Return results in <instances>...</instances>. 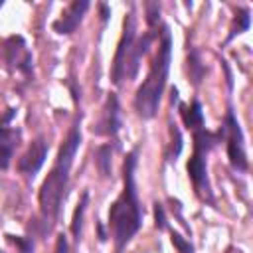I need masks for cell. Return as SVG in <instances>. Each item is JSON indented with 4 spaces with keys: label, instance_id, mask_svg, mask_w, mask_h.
I'll return each mask as SVG.
<instances>
[{
    "label": "cell",
    "instance_id": "obj_1",
    "mask_svg": "<svg viewBox=\"0 0 253 253\" xmlns=\"http://www.w3.org/2000/svg\"><path fill=\"white\" fill-rule=\"evenodd\" d=\"M134 166H136V150L128 152L125 158V166H123L125 188L109 210V225L113 231L117 253L125 249V245L132 239V235L140 229L142 223V210L134 186Z\"/></svg>",
    "mask_w": 253,
    "mask_h": 253
},
{
    "label": "cell",
    "instance_id": "obj_2",
    "mask_svg": "<svg viewBox=\"0 0 253 253\" xmlns=\"http://www.w3.org/2000/svg\"><path fill=\"white\" fill-rule=\"evenodd\" d=\"M170 59H172V36H170L168 26H164L162 38L158 43V51L152 59L150 71L134 95V109L142 119H152L158 113L160 97H162V91H164L166 79H168Z\"/></svg>",
    "mask_w": 253,
    "mask_h": 253
},
{
    "label": "cell",
    "instance_id": "obj_3",
    "mask_svg": "<svg viewBox=\"0 0 253 253\" xmlns=\"http://www.w3.org/2000/svg\"><path fill=\"white\" fill-rule=\"evenodd\" d=\"M69 170H71V164L55 160L51 172L42 182L38 200H40V211L45 219H55L59 213L61 202L65 198L67 182H69Z\"/></svg>",
    "mask_w": 253,
    "mask_h": 253
},
{
    "label": "cell",
    "instance_id": "obj_4",
    "mask_svg": "<svg viewBox=\"0 0 253 253\" xmlns=\"http://www.w3.org/2000/svg\"><path fill=\"white\" fill-rule=\"evenodd\" d=\"M225 132H227L229 162L235 170L245 172L247 170V156H245V146H243V132H241L239 123H237V119L233 117L231 111H227V117H225Z\"/></svg>",
    "mask_w": 253,
    "mask_h": 253
},
{
    "label": "cell",
    "instance_id": "obj_5",
    "mask_svg": "<svg viewBox=\"0 0 253 253\" xmlns=\"http://www.w3.org/2000/svg\"><path fill=\"white\" fill-rule=\"evenodd\" d=\"M134 36H136V26H134V14L130 12L125 20V32H123V38L119 42V47H117V53H115V61H113V81L119 85L125 77V67H126V61H128V55L132 51V45H134Z\"/></svg>",
    "mask_w": 253,
    "mask_h": 253
},
{
    "label": "cell",
    "instance_id": "obj_6",
    "mask_svg": "<svg viewBox=\"0 0 253 253\" xmlns=\"http://www.w3.org/2000/svg\"><path fill=\"white\" fill-rule=\"evenodd\" d=\"M45 156H47V142L40 136L36 138L28 150L22 154V158L18 160V170L22 174H28V176H34L45 162Z\"/></svg>",
    "mask_w": 253,
    "mask_h": 253
},
{
    "label": "cell",
    "instance_id": "obj_7",
    "mask_svg": "<svg viewBox=\"0 0 253 253\" xmlns=\"http://www.w3.org/2000/svg\"><path fill=\"white\" fill-rule=\"evenodd\" d=\"M87 8H89V2H87V0H75V2H71V4L63 10L61 18H59L57 22H53V30H55L57 34H61V36L73 34V32L77 30V26L81 24V20H83Z\"/></svg>",
    "mask_w": 253,
    "mask_h": 253
},
{
    "label": "cell",
    "instance_id": "obj_8",
    "mask_svg": "<svg viewBox=\"0 0 253 253\" xmlns=\"http://www.w3.org/2000/svg\"><path fill=\"white\" fill-rule=\"evenodd\" d=\"M99 134H109V136H115L119 132V126H121V121H119V101H117V95L111 93L107 97V103L103 107V119L99 123Z\"/></svg>",
    "mask_w": 253,
    "mask_h": 253
},
{
    "label": "cell",
    "instance_id": "obj_9",
    "mask_svg": "<svg viewBox=\"0 0 253 253\" xmlns=\"http://www.w3.org/2000/svg\"><path fill=\"white\" fill-rule=\"evenodd\" d=\"M204 154L206 152H200L196 150L194 156L190 158L188 162V174H190V180L194 182V186L200 190V192H208L210 194V186H208V176H206V160H204Z\"/></svg>",
    "mask_w": 253,
    "mask_h": 253
},
{
    "label": "cell",
    "instance_id": "obj_10",
    "mask_svg": "<svg viewBox=\"0 0 253 253\" xmlns=\"http://www.w3.org/2000/svg\"><path fill=\"white\" fill-rule=\"evenodd\" d=\"M150 42H152V34H146L144 38H140L134 45H132V51L128 55V61H126V67H125V77H136L138 73V65H140V57L146 53V49L150 47Z\"/></svg>",
    "mask_w": 253,
    "mask_h": 253
},
{
    "label": "cell",
    "instance_id": "obj_11",
    "mask_svg": "<svg viewBox=\"0 0 253 253\" xmlns=\"http://www.w3.org/2000/svg\"><path fill=\"white\" fill-rule=\"evenodd\" d=\"M79 144H81V132H79V128H73L69 132V136L65 138V142L61 144V148L57 152V160L73 164V158H75V152H77Z\"/></svg>",
    "mask_w": 253,
    "mask_h": 253
},
{
    "label": "cell",
    "instance_id": "obj_12",
    "mask_svg": "<svg viewBox=\"0 0 253 253\" xmlns=\"http://www.w3.org/2000/svg\"><path fill=\"white\" fill-rule=\"evenodd\" d=\"M87 202H89V192H83L77 208H75V213H73V221H71V235L79 241V235H81V225H83V215H85V210H87Z\"/></svg>",
    "mask_w": 253,
    "mask_h": 253
},
{
    "label": "cell",
    "instance_id": "obj_13",
    "mask_svg": "<svg viewBox=\"0 0 253 253\" xmlns=\"http://www.w3.org/2000/svg\"><path fill=\"white\" fill-rule=\"evenodd\" d=\"M182 117H184L186 126L200 128V126L204 125V113H202V105H200V101H194L192 107L182 109Z\"/></svg>",
    "mask_w": 253,
    "mask_h": 253
},
{
    "label": "cell",
    "instance_id": "obj_14",
    "mask_svg": "<svg viewBox=\"0 0 253 253\" xmlns=\"http://www.w3.org/2000/svg\"><path fill=\"white\" fill-rule=\"evenodd\" d=\"M111 154H113L111 144H103V146H99V148L95 150V164H97L99 172H101L105 178L111 176Z\"/></svg>",
    "mask_w": 253,
    "mask_h": 253
},
{
    "label": "cell",
    "instance_id": "obj_15",
    "mask_svg": "<svg viewBox=\"0 0 253 253\" xmlns=\"http://www.w3.org/2000/svg\"><path fill=\"white\" fill-rule=\"evenodd\" d=\"M249 24H251V18H249V10H247V8H241V10H237V14H235V22H233V28H231V32H229L227 40L235 38L237 34H243V32L249 28Z\"/></svg>",
    "mask_w": 253,
    "mask_h": 253
},
{
    "label": "cell",
    "instance_id": "obj_16",
    "mask_svg": "<svg viewBox=\"0 0 253 253\" xmlns=\"http://www.w3.org/2000/svg\"><path fill=\"white\" fill-rule=\"evenodd\" d=\"M188 65H190V77H192V81H194V83H200V79H202L204 73H206V67L202 65L200 55H198L196 49L190 51V55H188Z\"/></svg>",
    "mask_w": 253,
    "mask_h": 253
},
{
    "label": "cell",
    "instance_id": "obj_17",
    "mask_svg": "<svg viewBox=\"0 0 253 253\" xmlns=\"http://www.w3.org/2000/svg\"><path fill=\"white\" fill-rule=\"evenodd\" d=\"M172 243L176 245L178 253H194L192 243H190V241H186V239H184L180 233H176V231H172Z\"/></svg>",
    "mask_w": 253,
    "mask_h": 253
},
{
    "label": "cell",
    "instance_id": "obj_18",
    "mask_svg": "<svg viewBox=\"0 0 253 253\" xmlns=\"http://www.w3.org/2000/svg\"><path fill=\"white\" fill-rule=\"evenodd\" d=\"M20 136V132H16L14 128H8V126H2L0 125V144H6V146H14V140Z\"/></svg>",
    "mask_w": 253,
    "mask_h": 253
},
{
    "label": "cell",
    "instance_id": "obj_19",
    "mask_svg": "<svg viewBox=\"0 0 253 253\" xmlns=\"http://www.w3.org/2000/svg\"><path fill=\"white\" fill-rule=\"evenodd\" d=\"M144 8H146V20H148V24L154 26L158 22V16H160V4L158 2H148Z\"/></svg>",
    "mask_w": 253,
    "mask_h": 253
},
{
    "label": "cell",
    "instance_id": "obj_20",
    "mask_svg": "<svg viewBox=\"0 0 253 253\" xmlns=\"http://www.w3.org/2000/svg\"><path fill=\"white\" fill-rule=\"evenodd\" d=\"M10 158H12V146L0 144V170L8 168V164H10Z\"/></svg>",
    "mask_w": 253,
    "mask_h": 253
},
{
    "label": "cell",
    "instance_id": "obj_21",
    "mask_svg": "<svg viewBox=\"0 0 253 253\" xmlns=\"http://www.w3.org/2000/svg\"><path fill=\"white\" fill-rule=\"evenodd\" d=\"M154 217H156V227L164 229L166 227V213H164L162 204H154Z\"/></svg>",
    "mask_w": 253,
    "mask_h": 253
},
{
    "label": "cell",
    "instance_id": "obj_22",
    "mask_svg": "<svg viewBox=\"0 0 253 253\" xmlns=\"http://www.w3.org/2000/svg\"><path fill=\"white\" fill-rule=\"evenodd\" d=\"M20 249H22V253H32V243L30 241H24V239H20V237H12V235H8Z\"/></svg>",
    "mask_w": 253,
    "mask_h": 253
},
{
    "label": "cell",
    "instance_id": "obj_23",
    "mask_svg": "<svg viewBox=\"0 0 253 253\" xmlns=\"http://www.w3.org/2000/svg\"><path fill=\"white\" fill-rule=\"evenodd\" d=\"M53 253H67V239H65V235H59L57 237V243H55V251Z\"/></svg>",
    "mask_w": 253,
    "mask_h": 253
},
{
    "label": "cell",
    "instance_id": "obj_24",
    "mask_svg": "<svg viewBox=\"0 0 253 253\" xmlns=\"http://www.w3.org/2000/svg\"><path fill=\"white\" fill-rule=\"evenodd\" d=\"M101 12H103V20H107V18H109V16H107V14H109V10H107V6H105V4L101 6Z\"/></svg>",
    "mask_w": 253,
    "mask_h": 253
},
{
    "label": "cell",
    "instance_id": "obj_25",
    "mask_svg": "<svg viewBox=\"0 0 253 253\" xmlns=\"http://www.w3.org/2000/svg\"><path fill=\"white\" fill-rule=\"evenodd\" d=\"M0 253H2V251H0Z\"/></svg>",
    "mask_w": 253,
    "mask_h": 253
}]
</instances>
